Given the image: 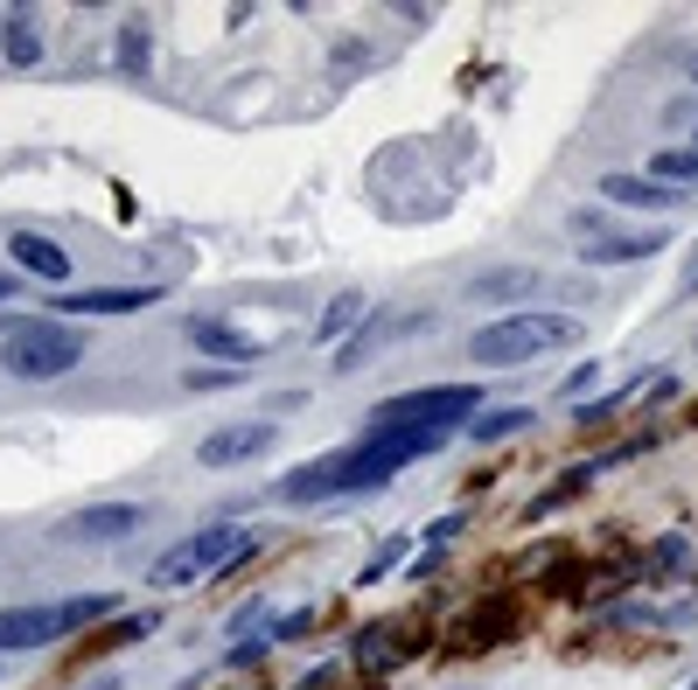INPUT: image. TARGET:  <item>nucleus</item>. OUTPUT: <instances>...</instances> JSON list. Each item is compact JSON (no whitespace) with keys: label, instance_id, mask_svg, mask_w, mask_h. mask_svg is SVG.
<instances>
[{"label":"nucleus","instance_id":"17","mask_svg":"<svg viewBox=\"0 0 698 690\" xmlns=\"http://www.w3.org/2000/svg\"><path fill=\"white\" fill-rule=\"evenodd\" d=\"M656 182L691 188L698 182V147H664V153H656Z\"/></svg>","mask_w":698,"mask_h":690},{"label":"nucleus","instance_id":"20","mask_svg":"<svg viewBox=\"0 0 698 690\" xmlns=\"http://www.w3.org/2000/svg\"><path fill=\"white\" fill-rule=\"evenodd\" d=\"M244 370H188V391H217V383H238Z\"/></svg>","mask_w":698,"mask_h":690},{"label":"nucleus","instance_id":"21","mask_svg":"<svg viewBox=\"0 0 698 690\" xmlns=\"http://www.w3.org/2000/svg\"><path fill=\"white\" fill-rule=\"evenodd\" d=\"M461 524H468V516H440V524H426L420 537H426V544H447V537H461Z\"/></svg>","mask_w":698,"mask_h":690},{"label":"nucleus","instance_id":"3","mask_svg":"<svg viewBox=\"0 0 698 690\" xmlns=\"http://www.w3.org/2000/svg\"><path fill=\"white\" fill-rule=\"evenodd\" d=\"M112 613V593H91V600H49V607H8L0 613V656L14 648H49L64 642L70 628H91Z\"/></svg>","mask_w":698,"mask_h":690},{"label":"nucleus","instance_id":"9","mask_svg":"<svg viewBox=\"0 0 698 690\" xmlns=\"http://www.w3.org/2000/svg\"><path fill=\"white\" fill-rule=\"evenodd\" d=\"M580 244H587V265H629V258H656L671 244V230H600V238Z\"/></svg>","mask_w":698,"mask_h":690},{"label":"nucleus","instance_id":"16","mask_svg":"<svg viewBox=\"0 0 698 690\" xmlns=\"http://www.w3.org/2000/svg\"><path fill=\"white\" fill-rule=\"evenodd\" d=\"M587 482H594V468H573V474H565V482H559V488H545V495H538V503H531V509H524V524H538V516H552V509H565V503H573V495H580V488H587Z\"/></svg>","mask_w":698,"mask_h":690},{"label":"nucleus","instance_id":"4","mask_svg":"<svg viewBox=\"0 0 698 690\" xmlns=\"http://www.w3.org/2000/svg\"><path fill=\"white\" fill-rule=\"evenodd\" d=\"M0 363H8V377H22V383H49V377H64V370L84 363V335L64 329V321H28V329L8 335Z\"/></svg>","mask_w":698,"mask_h":690},{"label":"nucleus","instance_id":"19","mask_svg":"<svg viewBox=\"0 0 698 690\" xmlns=\"http://www.w3.org/2000/svg\"><path fill=\"white\" fill-rule=\"evenodd\" d=\"M356 321H364V294H335V300H329V314H322V329H314V335H322V342H335L343 329H356Z\"/></svg>","mask_w":698,"mask_h":690},{"label":"nucleus","instance_id":"15","mask_svg":"<svg viewBox=\"0 0 698 690\" xmlns=\"http://www.w3.org/2000/svg\"><path fill=\"white\" fill-rule=\"evenodd\" d=\"M8 56L14 64H43V22L35 14H8Z\"/></svg>","mask_w":698,"mask_h":690},{"label":"nucleus","instance_id":"8","mask_svg":"<svg viewBox=\"0 0 698 690\" xmlns=\"http://www.w3.org/2000/svg\"><path fill=\"white\" fill-rule=\"evenodd\" d=\"M155 300H161V286H84V294L56 300V314H140Z\"/></svg>","mask_w":698,"mask_h":690},{"label":"nucleus","instance_id":"10","mask_svg":"<svg viewBox=\"0 0 698 690\" xmlns=\"http://www.w3.org/2000/svg\"><path fill=\"white\" fill-rule=\"evenodd\" d=\"M600 196L621 203V209H685L691 188H671V182H656V175H608V182H600Z\"/></svg>","mask_w":698,"mask_h":690},{"label":"nucleus","instance_id":"12","mask_svg":"<svg viewBox=\"0 0 698 690\" xmlns=\"http://www.w3.org/2000/svg\"><path fill=\"white\" fill-rule=\"evenodd\" d=\"M188 342L210 349V356H224V363H259V356H266V342L231 329V321H188Z\"/></svg>","mask_w":698,"mask_h":690},{"label":"nucleus","instance_id":"13","mask_svg":"<svg viewBox=\"0 0 698 690\" xmlns=\"http://www.w3.org/2000/svg\"><path fill=\"white\" fill-rule=\"evenodd\" d=\"M517 426H531V405H496V412L468 418V439H482V447H489V439H511Z\"/></svg>","mask_w":698,"mask_h":690},{"label":"nucleus","instance_id":"11","mask_svg":"<svg viewBox=\"0 0 698 690\" xmlns=\"http://www.w3.org/2000/svg\"><path fill=\"white\" fill-rule=\"evenodd\" d=\"M8 258L22 265V273L49 279V286H64V279H70V252H64L56 238H43V230H14V238H8Z\"/></svg>","mask_w":698,"mask_h":690},{"label":"nucleus","instance_id":"18","mask_svg":"<svg viewBox=\"0 0 698 690\" xmlns=\"http://www.w3.org/2000/svg\"><path fill=\"white\" fill-rule=\"evenodd\" d=\"M538 286V273H482L476 279V300H524Z\"/></svg>","mask_w":698,"mask_h":690},{"label":"nucleus","instance_id":"14","mask_svg":"<svg viewBox=\"0 0 698 690\" xmlns=\"http://www.w3.org/2000/svg\"><path fill=\"white\" fill-rule=\"evenodd\" d=\"M273 495H279V503H322V495H329V460H314V468H294Z\"/></svg>","mask_w":698,"mask_h":690},{"label":"nucleus","instance_id":"23","mask_svg":"<svg viewBox=\"0 0 698 690\" xmlns=\"http://www.w3.org/2000/svg\"><path fill=\"white\" fill-rule=\"evenodd\" d=\"M8 294H14V279H8V273H0V300H8Z\"/></svg>","mask_w":698,"mask_h":690},{"label":"nucleus","instance_id":"24","mask_svg":"<svg viewBox=\"0 0 698 690\" xmlns=\"http://www.w3.org/2000/svg\"><path fill=\"white\" fill-rule=\"evenodd\" d=\"M691 77H698V56H691Z\"/></svg>","mask_w":698,"mask_h":690},{"label":"nucleus","instance_id":"2","mask_svg":"<svg viewBox=\"0 0 698 690\" xmlns=\"http://www.w3.org/2000/svg\"><path fill=\"white\" fill-rule=\"evenodd\" d=\"M252 551V530L244 524H210V530H196V537H182V544H168L155 572H147V586H161V593H175V586H196V579H217L231 559H244Z\"/></svg>","mask_w":698,"mask_h":690},{"label":"nucleus","instance_id":"6","mask_svg":"<svg viewBox=\"0 0 698 690\" xmlns=\"http://www.w3.org/2000/svg\"><path fill=\"white\" fill-rule=\"evenodd\" d=\"M134 530H140V503H91L56 537H64V544H112V537H134Z\"/></svg>","mask_w":698,"mask_h":690},{"label":"nucleus","instance_id":"1","mask_svg":"<svg viewBox=\"0 0 698 690\" xmlns=\"http://www.w3.org/2000/svg\"><path fill=\"white\" fill-rule=\"evenodd\" d=\"M580 342V314H496L468 335V356L476 363H524V356H545V349H565Z\"/></svg>","mask_w":698,"mask_h":690},{"label":"nucleus","instance_id":"5","mask_svg":"<svg viewBox=\"0 0 698 690\" xmlns=\"http://www.w3.org/2000/svg\"><path fill=\"white\" fill-rule=\"evenodd\" d=\"M482 412V383H433V391H399L385 398V405L370 412V426H468V418Z\"/></svg>","mask_w":698,"mask_h":690},{"label":"nucleus","instance_id":"7","mask_svg":"<svg viewBox=\"0 0 698 690\" xmlns=\"http://www.w3.org/2000/svg\"><path fill=\"white\" fill-rule=\"evenodd\" d=\"M273 439H279V426H266V418H252V426H217L196 447V460H203V468H231V460H259Z\"/></svg>","mask_w":698,"mask_h":690},{"label":"nucleus","instance_id":"22","mask_svg":"<svg viewBox=\"0 0 698 690\" xmlns=\"http://www.w3.org/2000/svg\"><path fill=\"white\" fill-rule=\"evenodd\" d=\"M594 383H600V363H587V370H580L573 383H565V398H580V391H594Z\"/></svg>","mask_w":698,"mask_h":690}]
</instances>
